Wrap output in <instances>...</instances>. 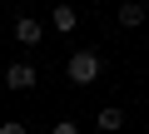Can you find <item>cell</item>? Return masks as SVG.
Returning a JSON list of instances; mask_svg holds the SVG:
<instances>
[{"instance_id":"cell-2","label":"cell","mask_w":149,"mask_h":134,"mask_svg":"<svg viewBox=\"0 0 149 134\" xmlns=\"http://www.w3.org/2000/svg\"><path fill=\"white\" fill-rule=\"evenodd\" d=\"M35 85H40V75H35V65L15 60L10 70H5V90H35Z\"/></svg>"},{"instance_id":"cell-5","label":"cell","mask_w":149,"mask_h":134,"mask_svg":"<svg viewBox=\"0 0 149 134\" xmlns=\"http://www.w3.org/2000/svg\"><path fill=\"white\" fill-rule=\"evenodd\" d=\"M15 40H20V45H40V20H35V15H20V20H15Z\"/></svg>"},{"instance_id":"cell-8","label":"cell","mask_w":149,"mask_h":134,"mask_svg":"<svg viewBox=\"0 0 149 134\" xmlns=\"http://www.w3.org/2000/svg\"><path fill=\"white\" fill-rule=\"evenodd\" d=\"M0 134H25V124H20V119H5V124H0Z\"/></svg>"},{"instance_id":"cell-9","label":"cell","mask_w":149,"mask_h":134,"mask_svg":"<svg viewBox=\"0 0 149 134\" xmlns=\"http://www.w3.org/2000/svg\"><path fill=\"white\" fill-rule=\"evenodd\" d=\"M139 5H144V10H149V0H139Z\"/></svg>"},{"instance_id":"cell-4","label":"cell","mask_w":149,"mask_h":134,"mask_svg":"<svg viewBox=\"0 0 149 134\" xmlns=\"http://www.w3.org/2000/svg\"><path fill=\"white\" fill-rule=\"evenodd\" d=\"M50 20H55V30H65V35H70L74 25H80V10H74V5H70V0H60V5L50 10Z\"/></svg>"},{"instance_id":"cell-7","label":"cell","mask_w":149,"mask_h":134,"mask_svg":"<svg viewBox=\"0 0 149 134\" xmlns=\"http://www.w3.org/2000/svg\"><path fill=\"white\" fill-rule=\"evenodd\" d=\"M50 134H80V124H74V119H60V124H55Z\"/></svg>"},{"instance_id":"cell-10","label":"cell","mask_w":149,"mask_h":134,"mask_svg":"<svg viewBox=\"0 0 149 134\" xmlns=\"http://www.w3.org/2000/svg\"><path fill=\"white\" fill-rule=\"evenodd\" d=\"M144 35H149V25H144Z\"/></svg>"},{"instance_id":"cell-1","label":"cell","mask_w":149,"mask_h":134,"mask_svg":"<svg viewBox=\"0 0 149 134\" xmlns=\"http://www.w3.org/2000/svg\"><path fill=\"white\" fill-rule=\"evenodd\" d=\"M100 70H104V60H100L95 50H74V55L65 60L70 85H80V90H85V85H95V80H100Z\"/></svg>"},{"instance_id":"cell-6","label":"cell","mask_w":149,"mask_h":134,"mask_svg":"<svg viewBox=\"0 0 149 134\" xmlns=\"http://www.w3.org/2000/svg\"><path fill=\"white\" fill-rule=\"evenodd\" d=\"M95 124H100V129H104V134H109V129H124V109H119V104H104V109H100V119H95Z\"/></svg>"},{"instance_id":"cell-3","label":"cell","mask_w":149,"mask_h":134,"mask_svg":"<svg viewBox=\"0 0 149 134\" xmlns=\"http://www.w3.org/2000/svg\"><path fill=\"white\" fill-rule=\"evenodd\" d=\"M119 25H124V30H139V25H149V10L139 5V0H124V5H119Z\"/></svg>"}]
</instances>
